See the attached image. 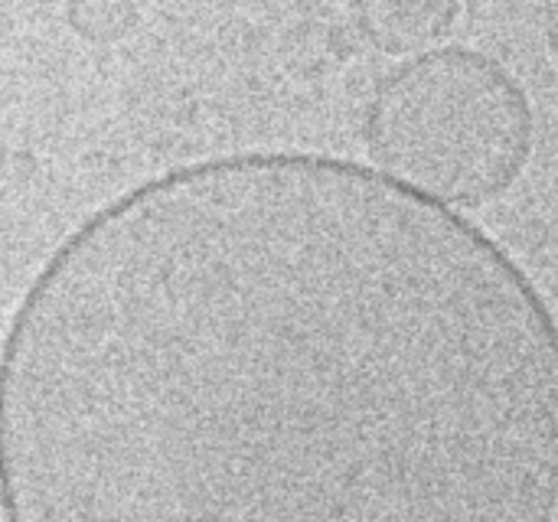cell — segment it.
I'll list each match as a JSON object with an SVG mask.
<instances>
[{
    "mask_svg": "<svg viewBox=\"0 0 558 522\" xmlns=\"http://www.w3.org/2000/svg\"><path fill=\"white\" fill-rule=\"evenodd\" d=\"M0 522H558L556 311L386 170L163 167L0 330Z\"/></svg>",
    "mask_w": 558,
    "mask_h": 522,
    "instance_id": "obj_1",
    "label": "cell"
},
{
    "mask_svg": "<svg viewBox=\"0 0 558 522\" xmlns=\"http://www.w3.org/2000/svg\"><path fill=\"white\" fill-rule=\"evenodd\" d=\"M376 163L418 193L481 206L507 193L533 157V105L487 52L445 46L409 56L369 105Z\"/></svg>",
    "mask_w": 558,
    "mask_h": 522,
    "instance_id": "obj_2",
    "label": "cell"
}]
</instances>
